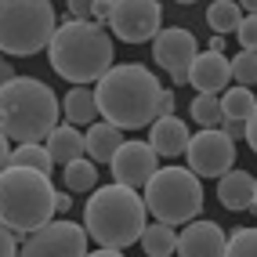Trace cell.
Masks as SVG:
<instances>
[{"label": "cell", "instance_id": "cell-40", "mask_svg": "<svg viewBox=\"0 0 257 257\" xmlns=\"http://www.w3.org/2000/svg\"><path fill=\"white\" fill-rule=\"evenodd\" d=\"M207 51H217V55H225V37H214V40H210V47H207Z\"/></svg>", "mask_w": 257, "mask_h": 257}, {"label": "cell", "instance_id": "cell-30", "mask_svg": "<svg viewBox=\"0 0 257 257\" xmlns=\"http://www.w3.org/2000/svg\"><path fill=\"white\" fill-rule=\"evenodd\" d=\"M69 19H94V0H65Z\"/></svg>", "mask_w": 257, "mask_h": 257}, {"label": "cell", "instance_id": "cell-20", "mask_svg": "<svg viewBox=\"0 0 257 257\" xmlns=\"http://www.w3.org/2000/svg\"><path fill=\"white\" fill-rule=\"evenodd\" d=\"M138 243H142L145 257H174L178 232H174V225H160V221H152V225H145Z\"/></svg>", "mask_w": 257, "mask_h": 257}, {"label": "cell", "instance_id": "cell-42", "mask_svg": "<svg viewBox=\"0 0 257 257\" xmlns=\"http://www.w3.org/2000/svg\"><path fill=\"white\" fill-rule=\"evenodd\" d=\"M174 4H196V0H174Z\"/></svg>", "mask_w": 257, "mask_h": 257}, {"label": "cell", "instance_id": "cell-16", "mask_svg": "<svg viewBox=\"0 0 257 257\" xmlns=\"http://www.w3.org/2000/svg\"><path fill=\"white\" fill-rule=\"evenodd\" d=\"M217 199L221 207L232 210V214H243V210H253V174L246 170H228V174L217 178Z\"/></svg>", "mask_w": 257, "mask_h": 257}, {"label": "cell", "instance_id": "cell-17", "mask_svg": "<svg viewBox=\"0 0 257 257\" xmlns=\"http://www.w3.org/2000/svg\"><path fill=\"white\" fill-rule=\"evenodd\" d=\"M44 149H47L51 163H62V167L87 156V142H83L80 127H73V123H58V127L44 138Z\"/></svg>", "mask_w": 257, "mask_h": 257}, {"label": "cell", "instance_id": "cell-27", "mask_svg": "<svg viewBox=\"0 0 257 257\" xmlns=\"http://www.w3.org/2000/svg\"><path fill=\"white\" fill-rule=\"evenodd\" d=\"M228 62H232V80L239 87H253L257 83V55L253 51H239V55L228 58Z\"/></svg>", "mask_w": 257, "mask_h": 257}, {"label": "cell", "instance_id": "cell-38", "mask_svg": "<svg viewBox=\"0 0 257 257\" xmlns=\"http://www.w3.org/2000/svg\"><path fill=\"white\" fill-rule=\"evenodd\" d=\"M87 257H123V250H87Z\"/></svg>", "mask_w": 257, "mask_h": 257}, {"label": "cell", "instance_id": "cell-5", "mask_svg": "<svg viewBox=\"0 0 257 257\" xmlns=\"http://www.w3.org/2000/svg\"><path fill=\"white\" fill-rule=\"evenodd\" d=\"M55 181L51 174H37L26 167L0 170V221L15 235H29L55 221Z\"/></svg>", "mask_w": 257, "mask_h": 257}, {"label": "cell", "instance_id": "cell-23", "mask_svg": "<svg viewBox=\"0 0 257 257\" xmlns=\"http://www.w3.org/2000/svg\"><path fill=\"white\" fill-rule=\"evenodd\" d=\"M62 181H65V192H94L98 188V163H91L87 156L65 163Z\"/></svg>", "mask_w": 257, "mask_h": 257}, {"label": "cell", "instance_id": "cell-22", "mask_svg": "<svg viewBox=\"0 0 257 257\" xmlns=\"http://www.w3.org/2000/svg\"><path fill=\"white\" fill-rule=\"evenodd\" d=\"M257 109V98H253V87H225L221 91V116L225 119H250V112ZM221 119V123H225Z\"/></svg>", "mask_w": 257, "mask_h": 257}, {"label": "cell", "instance_id": "cell-36", "mask_svg": "<svg viewBox=\"0 0 257 257\" xmlns=\"http://www.w3.org/2000/svg\"><path fill=\"white\" fill-rule=\"evenodd\" d=\"M15 76H19V73H15V65L8 58H0V87H4L8 80H15Z\"/></svg>", "mask_w": 257, "mask_h": 257}, {"label": "cell", "instance_id": "cell-12", "mask_svg": "<svg viewBox=\"0 0 257 257\" xmlns=\"http://www.w3.org/2000/svg\"><path fill=\"white\" fill-rule=\"evenodd\" d=\"M112 181L127 188H145V181L160 170V156L152 152L149 142H123L116 149V156L109 160Z\"/></svg>", "mask_w": 257, "mask_h": 257}, {"label": "cell", "instance_id": "cell-6", "mask_svg": "<svg viewBox=\"0 0 257 257\" xmlns=\"http://www.w3.org/2000/svg\"><path fill=\"white\" fill-rule=\"evenodd\" d=\"M58 29L51 0H0V55L33 58L47 51Z\"/></svg>", "mask_w": 257, "mask_h": 257}, {"label": "cell", "instance_id": "cell-31", "mask_svg": "<svg viewBox=\"0 0 257 257\" xmlns=\"http://www.w3.org/2000/svg\"><path fill=\"white\" fill-rule=\"evenodd\" d=\"M221 131H225L232 142H246V119H225Z\"/></svg>", "mask_w": 257, "mask_h": 257}, {"label": "cell", "instance_id": "cell-2", "mask_svg": "<svg viewBox=\"0 0 257 257\" xmlns=\"http://www.w3.org/2000/svg\"><path fill=\"white\" fill-rule=\"evenodd\" d=\"M47 62L65 83L87 87L112 69V33L94 19H65L58 22L47 44Z\"/></svg>", "mask_w": 257, "mask_h": 257}, {"label": "cell", "instance_id": "cell-35", "mask_svg": "<svg viewBox=\"0 0 257 257\" xmlns=\"http://www.w3.org/2000/svg\"><path fill=\"white\" fill-rule=\"evenodd\" d=\"M112 4L116 0H94V22H105V15H109Z\"/></svg>", "mask_w": 257, "mask_h": 257}, {"label": "cell", "instance_id": "cell-9", "mask_svg": "<svg viewBox=\"0 0 257 257\" xmlns=\"http://www.w3.org/2000/svg\"><path fill=\"white\" fill-rule=\"evenodd\" d=\"M19 257H87V228L69 217L47 221L22 239Z\"/></svg>", "mask_w": 257, "mask_h": 257}, {"label": "cell", "instance_id": "cell-33", "mask_svg": "<svg viewBox=\"0 0 257 257\" xmlns=\"http://www.w3.org/2000/svg\"><path fill=\"white\" fill-rule=\"evenodd\" d=\"M73 210V192H55V214H69Z\"/></svg>", "mask_w": 257, "mask_h": 257}, {"label": "cell", "instance_id": "cell-18", "mask_svg": "<svg viewBox=\"0 0 257 257\" xmlns=\"http://www.w3.org/2000/svg\"><path fill=\"white\" fill-rule=\"evenodd\" d=\"M83 142H87V160L91 163H109L116 156V149L123 145V131L112 127V123H105V119H98V123L87 127Z\"/></svg>", "mask_w": 257, "mask_h": 257}, {"label": "cell", "instance_id": "cell-25", "mask_svg": "<svg viewBox=\"0 0 257 257\" xmlns=\"http://www.w3.org/2000/svg\"><path fill=\"white\" fill-rule=\"evenodd\" d=\"M188 112H192V119L199 123V131H214L221 127V94H196L192 105H188Z\"/></svg>", "mask_w": 257, "mask_h": 257}, {"label": "cell", "instance_id": "cell-15", "mask_svg": "<svg viewBox=\"0 0 257 257\" xmlns=\"http://www.w3.org/2000/svg\"><path fill=\"white\" fill-rule=\"evenodd\" d=\"M188 127H185V119L178 116H160V119H152V127H149V145L156 156L163 160H178L185 156V149H188Z\"/></svg>", "mask_w": 257, "mask_h": 257}, {"label": "cell", "instance_id": "cell-4", "mask_svg": "<svg viewBox=\"0 0 257 257\" xmlns=\"http://www.w3.org/2000/svg\"><path fill=\"white\" fill-rule=\"evenodd\" d=\"M145 199L138 196V188L127 185H101L91 192L87 207H83V228H87V239L101 250H127L142 239L145 232Z\"/></svg>", "mask_w": 257, "mask_h": 257}, {"label": "cell", "instance_id": "cell-3", "mask_svg": "<svg viewBox=\"0 0 257 257\" xmlns=\"http://www.w3.org/2000/svg\"><path fill=\"white\" fill-rule=\"evenodd\" d=\"M62 101L51 91V83L37 76H15L0 87V134L8 142H44L58 127Z\"/></svg>", "mask_w": 257, "mask_h": 257}, {"label": "cell", "instance_id": "cell-1", "mask_svg": "<svg viewBox=\"0 0 257 257\" xmlns=\"http://www.w3.org/2000/svg\"><path fill=\"white\" fill-rule=\"evenodd\" d=\"M160 94L163 83L156 73L145 69L138 62H123L94 83V101H98V116L105 123L119 131H142L152 127V119L160 116Z\"/></svg>", "mask_w": 257, "mask_h": 257}, {"label": "cell", "instance_id": "cell-10", "mask_svg": "<svg viewBox=\"0 0 257 257\" xmlns=\"http://www.w3.org/2000/svg\"><path fill=\"white\" fill-rule=\"evenodd\" d=\"M185 160H188V170H192L199 181L203 178H221V174H228L235 167V142L221 127L199 131V134L188 138Z\"/></svg>", "mask_w": 257, "mask_h": 257}, {"label": "cell", "instance_id": "cell-21", "mask_svg": "<svg viewBox=\"0 0 257 257\" xmlns=\"http://www.w3.org/2000/svg\"><path fill=\"white\" fill-rule=\"evenodd\" d=\"M243 22V8L235 0H214L207 8V26L214 29V37H232Z\"/></svg>", "mask_w": 257, "mask_h": 257}, {"label": "cell", "instance_id": "cell-37", "mask_svg": "<svg viewBox=\"0 0 257 257\" xmlns=\"http://www.w3.org/2000/svg\"><path fill=\"white\" fill-rule=\"evenodd\" d=\"M8 163H11V145H8L4 134H0V170H8Z\"/></svg>", "mask_w": 257, "mask_h": 257}, {"label": "cell", "instance_id": "cell-32", "mask_svg": "<svg viewBox=\"0 0 257 257\" xmlns=\"http://www.w3.org/2000/svg\"><path fill=\"white\" fill-rule=\"evenodd\" d=\"M174 109H178V94L170 91V87H163V94H160V116H174Z\"/></svg>", "mask_w": 257, "mask_h": 257}, {"label": "cell", "instance_id": "cell-11", "mask_svg": "<svg viewBox=\"0 0 257 257\" xmlns=\"http://www.w3.org/2000/svg\"><path fill=\"white\" fill-rule=\"evenodd\" d=\"M199 55V44L188 29L181 26H167L156 33V40H152V58H156L160 69L170 73V80L178 83H188V69H192V62Z\"/></svg>", "mask_w": 257, "mask_h": 257}, {"label": "cell", "instance_id": "cell-8", "mask_svg": "<svg viewBox=\"0 0 257 257\" xmlns=\"http://www.w3.org/2000/svg\"><path fill=\"white\" fill-rule=\"evenodd\" d=\"M105 29L123 44L156 40V33L163 29V8L160 0H116L105 15Z\"/></svg>", "mask_w": 257, "mask_h": 257}, {"label": "cell", "instance_id": "cell-14", "mask_svg": "<svg viewBox=\"0 0 257 257\" xmlns=\"http://www.w3.org/2000/svg\"><path fill=\"white\" fill-rule=\"evenodd\" d=\"M232 80V62L217 51H203L196 55L192 69H188V83L196 87V94H221Z\"/></svg>", "mask_w": 257, "mask_h": 257}, {"label": "cell", "instance_id": "cell-13", "mask_svg": "<svg viewBox=\"0 0 257 257\" xmlns=\"http://www.w3.org/2000/svg\"><path fill=\"white\" fill-rule=\"evenodd\" d=\"M228 235L210 217H196L178 232V257H225Z\"/></svg>", "mask_w": 257, "mask_h": 257}, {"label": "cell", "instance_id": "cell-34", "mask_svg": "<svg viewBox=\"0 0 257 257\" xmlns=\"http://www.w3.org/2000/svg\"><path fill=\"white\" fill-rule=\"evenodd\" d=\"M246 142H250V149L257 152V109H253L250 119H246Z\"/></svg>", "mask_w": 257, "mask_h": 257}, {"label": "cell", "instance_id": "cell-7", "mask_svg": "<svg viewBox=\"0 0 257 257\" xmlns=\"http://www.w3.org/2000/svg\"><path fill=\"white\" fill-rule=\"evenodd\" d=\"M145 210L160 221V225H188L203 214V181L188 167H160L156 174L145 181Z\"/></svg>", "mask_w": 257, "mask_h": 257}, {"label": "cell", "instance_id": "cell-19", "mask_svg": "<svg viewBox=\"0 0 257 257\" xmlns=\"http://www.w3.org/2000/svg\"><path fill=\"white\" fill-rule=\"evenodd\" d=\"M62 116H65V123H73V127H91L98 123V101H94V91L91 87H69L62 94Z\"/></svg>", "mask_w": 257, "mask_h": 257}, {"label": "cell", "instance_id": "cell-28", "mask_svg": "<svg viewBox=\"0 0 257 257\" xmlns=\"http://www.w3.org/2000/svg\"><path fill=\"white\" fill-rule=\"evenodd\" d=\"M235 40H239L243 51H253L257 55V15H243V22L235 29Z\"/></svg>", "mask_w": 257, "mask_h": 257}, {"label": "cell", "instance_id": "cell-41", "mask_svg": "<svg viewBox=\"0 0 257 257\" xmlns=\"http://www.w3.org/2000/svg\"><path fill=\"white\" fill-rule=\"evenodd\" d=\"M253 210H257V174H253Z\"/></svg>", "mask_w": 257, "mask_h": 257}, {"label": "cell", "instance_id": "cell-39", "mask_svg": "<svg viewBox=\"0 0 257 257\" xmlns=\"http://www.w3.org/2000/svg\"><path fill=\"white\" fill-rule=\"evenodd\" d=\"M235 4H239V8H243L246 15H257V0H235Z\"/></svg>", "mask_w": 257, "mask_h": 257}, {"label": "cell", "instance_id": "cell-29", "mask_svg": "<svg viewBox=\"0 0 257 257\" xmlns=\"http://www.w3.org/2000/svg\"><path fill=\"white\" fill-rule=\"evenodd\" d=\"M0 257H19V235L0 221Z\"/></svg>", "mask_w": 257, "mask_h": 257}, {"label": "cell", "instance_id": "cell-24", "mask_svg": "<svg viewBox=\"0 0 257 257\" xmlns=\"http://www.w3.org/2000/svg\"><path fill=\"white\" fill-rule=\"evenodd\" d=\"M8 167H26V170H37V174H51V156L44 142H29V145H15L11 149V163Z\"/></svg>", "mask_w": 257, "mask_h": 257}, {"label": "cell", "instance_id": "cell-26", "mask_svg": "<svg viewBox=\"0 0 257 257\" xmlns=\"http://www.w3.org/2000/svg\"><path fill=\"white\" fill-rule=\"evenodd\" d=\"M225 257H257V228H235L225 243Z\"/></svg>", "mask_w": 257, "mask_h": 257}]
</instances>
